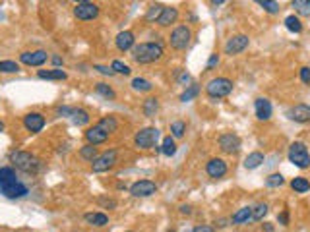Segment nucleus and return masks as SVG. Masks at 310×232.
I'll return each mask as SVG.
<instances>
[{"mask_svg":"<svg viewBox=\"0 0 310 232\" xmlns=\"http://www.w3.org/2000/svg\"><path fill=\"white\" fill-rule=\"evenodd\" d=\"M165 55L163 45L159 41L157 43H140L132 49V60L138 64H153L159 62Z\"/></svg>","mask_w":310,"mask_h":232,"instance_id":"f257e3e1","label":"nucleus"},{"mask_svg":"<svg viewBox=\"0 0 310 232\" xmlns=\"http://www.w3.org/2000/svg\"><path fill=\"white\" fill-rule=\"evenodd\" d=\"M10 163L27 174H37L41 170V161L29 151H14L10 155Z\"/></svg>","mask_w":310,"mask_h":232,"instance_id":"f03ea898","label":"nucleus"},{"mask_svg":"<svg viewBox=\"0 0 310 232\" xmlns=\"http://www.w3.org/2000/svg\"><path fill=\"white\" fill-rule=\"evenodd\" d=\"M289 161L297 168H308L310 166V151L302 141H293L289 145Z\"/></svg>","mask_w":310,"mask_h":232,"instance_id":"7ed1b4c3","label":"nucleus"},{"mask_svg":"<svg viewBox=\"0 0 310 232\" xmlns=\"http://www.w3.org/2000/svg\"><path fill=\"white\" fill-rule=\"evenodd\" d=\"M231 91H233V82L229 78H214L205 85V93L210 99H223L231 95Z\"/></svg>","mask_w":310,"mask_h":232,"instance_id":"20e7f679","label":"nucleus"},{"mask_svg":"<svg viewBox=\"0 0 310 232\" xmlns=\"http://www.w3.org/2000/svg\"><path fill=\"white\" fill-rule=\"evenodd\" d=\"M157 139H159V130L153 126H148V128H142L136 132L134 145L138 149H151V147H157Z\"/></svg>","mask_w":310,"mask_h":232,"instance_id":"39448f33","label":"nucleus"},{"mask_svg":"<svg viewBox=\"0 0 310 232\" xmlns=\"http://www.w3.org/2000/svg\"><path fill=\"white\" fill-rule=\"evenodd\" d=\"M192 41V31H190L188 26H176L173 31H171V37H169V43L175 51H184L186 47Z\"/></svg>","mask_w":310,"mask_h":232,"instance_id":"423d86ee","label":"nucleus"},{"mask_svg":"<svg viewBox=\"0 0 310 232\" xmlns=\"http://www.w3.org/2000/svg\"><path fill=\"white\" fill-rule=\"evenodd\" d=\"M115 164H117V149H107L97 155V159L91 163V170L93 172H107Z\"/></svg>","mask_w":310,"mask_h":232,"instance_id":"0eeeda50","label":"nucleus"},{"mask_svg":"<svg viewBox=\"0 0 310 232\" xmlns=\"http://www.w3.org/2000/svg\"><path fill=\"white\" fill-rule=\"evenodd\" d=\"M74 16L80 20V22H91L99 16V6L95 2H87V0H81L74 6Z\"/></svg>","mask_w":310,"mask_h":232,"instance_id":"6e6552de","label":"nucleus"},{"mask_svg":"<svg viewBox=\"0 0 310 232\" xmlns=\"http://www.w3.org/2000/svg\"><path fill=\"white\" fill-rule=\"evenodd\" d=\"M47 60H49V55H47V51H43V49H37V51H26V53L20 55V62L26 64V66H33V68L43 66Z\"/></svg>","mask_w":310,"mask_h":232,"instance_id":"1a4fd4ad","label":"nucleus"},{"mask_svg":"<svg viewBox=\"0 0 310 232\" xmlns=\"http://www.w3.org/2000/svg\"><path fill=\"white\" fill-rule=\"evenodd\" d=\"M241 145H243L241 137L237 136V134H233V132H227V134H221L219 136V149L223 151V153L235 155V153L241 151Z\"/></svg>","mask_w":310,"mask_h":232,"instance_id":"9d476101","label":"nucleus"},{"mask_svg":"<svg viewBox=\"0 0 310 232\" xmlns=\"http://www.w3.org/2000/svg\"><path fill=\"white\" fill-rule=\"evenodd\" d=\"M250 45V39H248V35H233L229 41L225 43V55L229 56H235V55H241L244 49Z\"/></svg>","mask_w":310,"mask_h":232,"instance_id":"9b49d317","label":"nucleus"},{"mask_svg":"<svg viewBox=\"0 0 310 232\" xmlns=\"http://www.w3.org/2000/svg\"><path fill=\"white\" fill-rule=\"evenodd\" d=\"M157 191V184L151 180H136L134 184L130 186V193L134 197H149Z\"/></svg>","mask_w":310,"mask_h":232,"instance_id":"f8f14e48","label":"nucleus"},{"mask_svg":"<svg viewBox=\"0 0 310 232\" xmlns=\"http://www.w3.org/2000/svg\"><path fill=\"white\" fill-rule=\"evenodd\" d=\"M285 114H287V118H289V120H293V122L306 124V122H310V105H304V103L295 105V107L287 109Z\"/></svg>","mask_w":310,"mask_h":232,"instance_id":"ddd939ff","label":"nucleus"},{"mask_svg":"<svg viewBox=\"0 0 310 232\" xmlns=\"http://www.w3.org/2000/svg\"><path fill=\"white\" fill-rule=\"evenodd\" d=\"M45 124H47V120H45V116L41 112H27L24 116V126L31 134H39L41 130L45 128Z\"/></svg>","mask_w":310,"mask_h":232,"instance_id":"4468645a","label":"nucleus"},{"mask_svg":"<svg viewBox=\"0 0 310 232\" xmlns=\"http://www.w3.org/2000/svg\"><path fill=\"white\" fill-rule=\"evenodd\" d=\"M205 172H208L210 178L219 180V178H223L227 174V163L223 159H219V157H214V159H210L208 164H205Z\"/></svg>","mask_w":310,"mask_h":232,"instance_id":"2eb2a0df","label":"nucleus"},{"mask_svg":"<svg viewBox=\"0 0 310 232\" xmlns=\"http://www.w3.org/2000/svg\"><path fill=\"white\" fill-rule=\"evenodd\" d=\"M0 193L4 197H8V199H22V197H26L27 193H29V188H27L26 184H22V182H16V184L0 188Z\"/></svg>","mask_w":310,"mask_h":232,"instance_id":"dca6fc26","label":"nucleus"},{"mask_svg":"<svg viewBox=\"0 0 310 232\" xmlns=\"http://www.w3.org/2000/svg\"><path fill=\"white\" fill-rule=\"evenodd\" d=\"M254 110H256V118L258 120H262V122H268L271 118V103L270 99H266V97H258L256 101H254Z\"/></svg>","mask_w":310,"mask_h":232,"instance_id":"f3484780","label":"nucleus"},{"mask_svg":"<svg viewBox=\"0 0 310 232\" xmlns=\"http://www.w3.org/2000/svg\"><path fill=\"white\" fill-rule=\"evenodd\" d=\"M115 45H117V49L121 51V53H128V51H132L136 47V37L132 31H121L119 35H117V39H115Z\"/></svg>","mask_w":310,"mask_h":232,"instance_id":"a211bd4d","label":"nucleus"},{"mask_svg":"<svg viewBox=\"0 0 310 232\" xmlns=\"http://www.w3.org/2000/svg\"><path fill=\"white\" fill-rule=\"evenodd\" d=\"M85 139H87L89 145H101V143H105L109 139V134L95 124V126H91V128L85 130Z\"/></svg>","mask_w":310,"mask_h":232,"instance_id":"6ab92c4d","label":"nucleus"},{"mask_svg":"<svg viewBox=\"0 0 310 232\" xmlns=\"http://www.w3.org/2000/svg\"><path fill=\"white\" fill-rule=\"evenodd\" d=\"M39 80H53V82H64L68 78V74L62 68H53V70H39L37 72Z\"/></svg>","mask_w":310,"mask_h":232,"instance_id":"aec40b11","label":"nucleus"},{"mask_svg":"<svg viewBox=\"0 0 310 232\" xmlns=\"http://www.w3.org/2000/svg\"><path fill=\"white\" fill-rule=\"evenodd\" d=\"M176 20H178V10L173 8V6H165L161 18L157 20V26H161V28H169V26L175 24Z\"/></svg>","mask_w":310,"mask_h":232,"instance_id":"412c9836","label":"nucleus"},{"mask_svg":"<svg viewBox=\"0 0 310 232\" xmlns=\"http://www.w3.org/2000/svg\"><path fill=\"white\" fill-rule=\"evenodd\" d=\"M83 220L91 226H107L109 224V217L105 213H99V211H93V213H85L83 215Z\"/></svg>","mask_w":310,"mask_h":232,"instance_id":"4be33fe9","label":"nucleus"},{"mask_svg":"<svg viewBox=\"0 0 310 232\" xmlns=\"http://www.w3.org/2000/svg\"><path fill=\"white\" fill-rule=\"evenodd\" d=\"M16 182H18V176L12 166H0V188L16 184Z\"/></svg>","mask_w":310,"mask_h":232,"instance_id":"5701e85b","label":"nucleus"},{"mask_svg":"<svg viewBox=\"0 0 310 232\" xmlns=\"http://www.w3.org/2000/svg\"><path fill=\"white\" fill-rule=\"evenodd\" d=\"M233 224H244L248 220H252V207H243L237 213H233V217L229 218Z\"/></svg>","mask_w":310,"mask_h":232,"instance_id":"b1692460","label":"nucleus"},{"mask_svg":"<svg viewBox=\"0 0 310 232\" xmlns=\"http://www.w3.org/2000/svg\"><path fill=\"white\" fill-rule=\"evenodd\" d=\"M264 161H266L264 153L254 151V153H250V155L244 159V168H246V170H254V168H258V166L264 163Z\"/></svg>","mask_w":310,"mask_h":232,"instance_id":"393cba45","label":"nucleus"},{"mask_svg":"<svg viewBox=\"0 0 310 232\" xmlns=\"http://www.w3.org/2000/svg\"><path fill=\"white\" fill-rule=\"evenodd\" d=\"M142 110H144V114L148 118H153L157 114V110H159V99L157 97H148L144 101V105H142Z\"/></svg>","mask_w":310,"mask_h":232,"instance_id":"a878e982","label":"nucleus"},{"mask_svg":"<svg viewBox=\"0 0 310 232\" xmlns=\"http://www.w3.org/2000/svg\"><path fill=\"white\" fill-rule=\"evenodd\" d=\"M97 126H99L101 130H105L109 136H111L113 132H117V130H119V120H117L115 116H111V114H109V116H103V118L97 122Z\"/></svg>","mask_w":310,"mask_h":232,"instance_id":"bb28decb","label":"nucleus"},{"mask_svg":"<svg viewBox=\"0 0 310 232\" xmlns=\"http://www.w3.org/2000/svg\"><path fill=\"white\" fill-rule=\"evenodd\" d=\"M157 149L161 151L165 157H173V155H176V141H175V137H173V136L163 137L161 147H157Z\"/></svg>","mask_w":310,"mask_h":232,"instance_id":"cd10ccee","label":"nucleus"},{"mask_svg":"<svg viewBox=\"0 0 310 232\" xmlns=\"http://www.w3.org/2000/svg\"><path fill=\"white\" fill-rule=\"evenodd\" d=\"M285 28L289 29L291 33H302V22H300V18L295 14H291V16H287L285 18Z\"/></svg>","mask_w":310,"mask_h":232,"instance_id":"c85d7f7f","label":"nucleus"},{"mask_svg":"<svg viewBox=\"0 0 310 232\" xmlns=\"http://www.w3.org/2000/svg\"><path fill=\"white\" fill-rule=\"evenodd\" d=\"M291 188L295 193H306L310 190V182L304 176H295L291 180Z\"/></svg>","mask_w":310,"mask_h":232,"instance_id":"c756f323","label":"nucleus"},{"mask_svg":"<svg viewBox=\"0 0 310 232\" xmlns=\"http://www.w3.org/2000/svg\"><path fill=\"white\" fill-rule=\"evenodd\" d=\"M130 85H132V89H134V91H138V93H149V91L153 89L151 82H149V80H146V78H134Z\"/></svg>","mask_w":310,"mask_h":232,"instance_id":"7c9ffc66","label":"nucleus"},{"mask_svg":"<svg viewBox=\"0 0 310 232\" xmlns=\"http://www.w3.org/2000/svg\"><path fill=\"white\" fill-rule=\"evenodd\" d=\"M95 93H97V95H101V97H105V99H109V101L117 99L115 89H113L111 85H107V83H103V82L95 83Z\"/></svg>","mask_w":310,"mask_h":232,"instance_id":"2f4dec72","label":"nucleus"},{"mask_svg":"<svg viewBox=\"0 0 310 232\" xmlns=\"http://www.w3.org/2000/svg\"><path fill=\"white\" fill-rule=\"evenodd\" d=\"M91 120V116H89V112L83 109H74V114H72V122L76 124V126H87Z\"/></svg>","mask_w":310,"mask_h":232,"instance_id":"473e14b6","label":"nucleus"},{"mask_svg":"<svg viewBox=\"0 0 310 232\" xmlns=\"http://www.w3.org/2000/svg\"><path fill=\"white\" fill-rule=\"evenodd\" d=\"M163 10H165V6H163V4H151V6L148 8V12H146V20L151 22V24H153V22L157 24V20L161 18Z\"/></svg>","mask_w":310,"mask_h":232,"instance_id":"72a5a7b5","label":"nucleus"},{"mask_svg":"<svg viewBox=\"0 0 310 232\" xmlns=\"http://www.w3.org/2000/svg\"><path fill=\"white\" fill-rule=\"evenodd\" d=\"M198 93H200V85H198V83H190V85H186V89L182 91L180 101H182V103H188L192 99H196Z\"/></svg>","mask_w":310,"mask_h":232,"instance_id":"f704fd0d","label":"nucleus"},{"mask_svg":"<svg viewBox=\"0 0 310 232\" xmlns=\"http://www.w3.org/2000/svg\"><path fill=\"white\" fill-rule=\"evenodd\" d=\"M291 6L295 8V12H297L298 16L310 18V0H293Z\"/></svg>","mask_w":310,"mask_h":232,"instance_id":"c9c22d12","label":"nucleus"},{"mask_svg":"<svg viewBox=\"0 0 310 232\" xmlns=\"http://www.w3.org/2000/svg\"><path fill=\"white\" fill-rule=\"evenodd\" d=\"M97 155H99V153H97V147H95V145H89V143H85V145H83V147L80 149V157H81V159H85V161H91V163H93L95 159H97Z\"/></svg>","mask_w":310,"mask_h":232,"instance_id":"e433bc0d","label":"nucleus"},{"mask_svg":"<svg viewBox=\"0 0 310 232\" xmlns=\"http://www.w3.org/2000/svg\"><path fill=\"white\" fill-rule=\"evenodd\" d=\"M184 134H186V124L182 122V120H175V122L171 124V136L175 137V139L184 137Z\"/></svg>","mask_w":310,"mask_h":232,"instance_id":"4c0bfd02","label":"nucleus"},{"mask_svg":"<svg viewBox=\"0 0 310 232\" xmlns=\"http://www.w3.org/2000/svg\"><path fill=\"white\" fill-rule=\"evenodd\" d=\"M20 72V64L14 60H0V74H16Z\"/></svg>","mask_w":310,"mask_h":232,"instance_id":"58836bf2","label":"nucleus"},{"mask_svg":"<svg viewBox=\"0 0 310 232\" xmlns=\"http://www.w3.org/2000/svg\"><path fill=\"white\" fill-rule=\"evenodd\" d=\"M283 184H285V178L281 172H273V174H270V176L266 178V186L268 188H279Z\"/></svg>","mask_w":310,"mask_h":232,"instance_id":"ea45409f","label":"nucleus"},{"mask_svg":"<svg viewBox=\"0 0 310 232\" xmlns=\"http://www.w3.org/2000/svg\"><path fill=\"white\" fill-rule=\"evenodd\" d=\"M268 203H258L252 207V220H264V217L268 215Z\"/></svg>","mask_w":310,"mask_h":232,"instance_id":"a19ab883","label":"nucleus"},{"mask_svg":"<svg viewBox=\"0 0 310 232\" xmlns=\"http://www.w3.org/2000/svg\"><path fill=\"white\" fill-rule=\"evenodd\" d=\"M258 4L268 12V14H277L279 10H281V6H279V2H271V0H258Z\"/></svg>","mask_w":310,"mask_h":232,"instance_id":"79ce46f5","label":"nucleus"},{"mask_svg":"<svg viewBox=\"0 0 310 232\" xmlns=\"http://www.w3.org/2000/svg\"><path fill=\"white\" fill-rule=\"evenodd\" d=\"M111 70L115 72V74H122V76H130V66L128 64H124L121 60H113V64H111Z\"/></svg>","mask_w":310,"mask_h":232,"instance_id":"37998d69","label":"nucleus"},{"mask_svg":"<svg viewBox=\"0 0 310 232\" xmlns=\"http://www.w3.org/2000/svg\"><path fill=\"white\" fill-rule=\"evenodd\" d=\"M74 109H76V107H68V105H62V107H58V109H56V114H58V116H66V118H72V114H74Z\"/></svg>","mask_w":310,"mask_h":232,"instance_id":"c03bdc74","label":"nucleus"},{"mask_svg":"<svg viewBox=\"0 0 310 232\" xmlns=\"http://www.w3.org/2000/svg\"><path fill=\"white\" fill-rule=\"evenodd\" d=\"M298 76H300V82L310 85V66H302L300 72H298Z\"/></svg>","mask_w":310,"mask_h":232,"instance_id":"a18cd8bd","label":"nucleus"},{"mask_svg":"<svg viewBox=\"0 0 310 232\" xmlns=\"http://www.w3.org/2000/svg\"><path fill=\"white\" fill-rule=\"evenodd\" d=\"M97 201H99V205H103L105 209H115L117 207V201L115 199H109V197H99Z\"/></svg>","mask_w":310,"mask_h":232,"instance_id":"49530a36","label":"nucleus"},{"mask_svg":"<svg viewBox=\"0 0 310 232\" xmlns=\"http://www.w3.org/2000/svg\"><path fill=\"white\" fill-rule=\"evenodd\" d=\"M217 64H219V55H212V56H210V60H208V64H205V72L214 70Z\"/></svg>","mask_w":310,"mask_h":232,"instance_id":"de8ad7c7","label":"nucleus"},{"mask_svg":"<svg viewBox=\"0 0 310 232\" xmlns=\"http://www.w3.org/2000/svg\"><path fill=\"white\" fill-rule=\"evenodd\" d=\"M93 70H97L99 74H103V76H115V72L109 68V66H101V64H95Z\"/></svg>","mask_w":310,"mask_h":232,"instance_id":"09e8293b","label":"nucleus"},{"mask_svg":"<svg viewBox=\"0 0 310 232\" xmlns=\"http://www.w3.org/2000/svg\"><path fill=\"white\" fill-rule=\"evenodd\" d=\"M277 220H279V224L287 226V224H289V211H287V209H283V211L277 215Z\"/></svg>","mask_w":310,"mask_h":232,"instance_id":"8fccbe9b","label":"nucleus"},{"mask_svg":"<svg viewBox=\"0 0 310 232\" xmlns=\"http://www.w3.org/2000/svg\"><path fill=\"white\" fill-rule=\"evenodd\" d=\"M176 82L180 83V85H186V83L190 82V74L186 72V70H182V72H180V76L176 78Z\"/></svg>","mask_w":310,"mask_h":232,"instance_id":"3c124183","label":"nucleus"},{"mask_svg":"<svg viewBox=\"0 0 310 232\" xmlns=\"http://www.w3.org/2000/svg\"><path fill=\"white\" fill-rule=\"evenodd\" d=\"M192 232H216L214 230V226H210V224H198V226H194Z\"/></svg>","mask_w":310,"mask_h":232,"instance_id":"603ef678","label":"nucleus"},{"mask_svg":"<svg viewBox=\"0 0 310 232\" xmlns=\"http://www.w3.org/2000/svg\"><path fill=\"white\" fill-rule=\"evenodd\" d=\"M178 211H180V215H192V207L190 205H180Z\"/></svg>","mask_w":310,"mask_h":232,"instance_id":"864d4df0","label":"nucleus"},{"mask_svg":"<svg viewBox=\"0 0 310 232\" xmlns=\"http://www.w3.org/2000/svg\"><path fill=\"white\" fill-rule=\"evenodd\" d=\"M51 60H53V64H54V66H56V68H60V66H62V64H64V60H62V58H60V56H53V58H51Z\"/></svg>","mask_w":310,"mask_h":232,"instance_id":"5fc2aeb1","label":"nucleus"},{"mask_svg":"<svg viewBox=\"0 0 310 232\" xmlns=\"http://www.w3.org/2000/svg\"><path fill=\"white\" fill-rule=\"evenodd\" d=\"M227 222H231L229 218H219V220H217V226H219V228H225Z\"/></svg>","mask_w":310,"mask_h":232,"instance_id":"6e6d98bb","label":"nucleus"},{"mask_svg":"<svg viewBox=\"0 0 310 232\" xmlns=\"http://www.w3.org/2000/svg\"><path fill=\"white\" fill-rule=\"evenodd\" d=\"M264 230H266V232H273V226H271L270 222H264Z\"/></svg>","mask_w":310,"mask_h":232,"instance_id":"4d7b16f0","label":"nucleus"},{"mask_svg":"<svg viewBox=\"0 0 310 232\" xmlns=\"http://www.w3.org/2000/svg\"><path fill=\"white\" fill-rule=\"evenodd\" d=\"M212 4H214V6H221V4H225V2H223V0H214Z\"/></svg>","mask_w":310,"mask_h":232,"instance_id":"13d9d810","label":"nucleus"},{"mask_svg":"<svg viewBox=\"0 0 310 232\" xmlns=\"http://www.w3.org/2000/svg\"><path fill=\"white\" fill-rule=\"evenodd\" d=\"M4 130H6V124H4V122H2V120H0V134H2Z\"/></svg>","mask_w":310,"mask_h":232,"instance_id":"bf43d9fd","label":"nucleus"},{"mask_svg":"<svg viewBox=\"0 0 310 232\" xmlns=\"http://www.w3.org/2000/svg\"><path fill=\"white\" fill-rule=\"evenodd\" d=\"M167 232H176V230H175V228H171V230H167Z\"/></svg>","mask_w":310,"mask_h":232,"instance_id":"052dcab7","label":"nucleus"},{"mask_svg":"<svg viewBox=\"0 0 310 232\" xmlns=\"http://www.w3.org/2000/svg\"><path fill=\"white\" fill-rule=\"evenodd\" d=\"M126 232H134V230H126Z\"/></svg>","mask_w":310,"mask_h":232,"instance_id":"680f3d73","label":"nucleus"},{"mask_svg":"<svg viewBox=\"0 0 310 232\" xmlns=\"http://www.w3.org/2000/svg\"><path fill=\"white\" fill-rule=\"evenodd\" d=\"M0 18H2V12H0Z\"/></svg>","mask_w":310,"mask_h":232,"instance_id":"e2e57ef3","label":"nucleus"}]
</instances>
